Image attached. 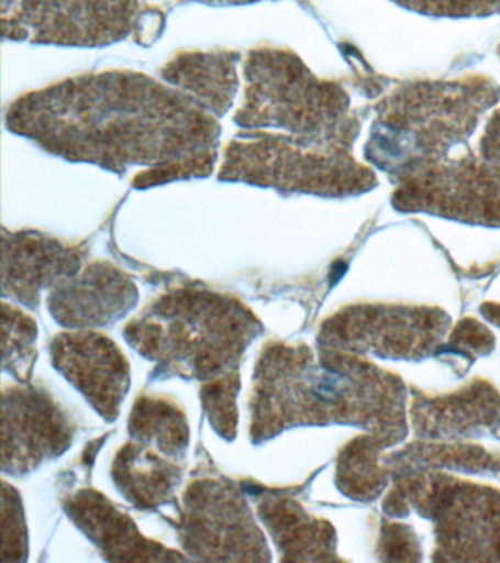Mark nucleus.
I'll return each mask as SVG.
<instances>
[{"mask_svg": "<svg viewBox=\"0 0 500 563\" xmlns=\"http://www.w3.org/2000/svg\"><path fill=\"white\" fill-rule=\"evenodd\" d=\"M219 176L280 191L329 197L367 191L376 183L367 167L335 161L266 132L231 141Z\"/></svg>", "mask_w": 500, "mask_h": 563, "instance_id": "3", "label": "nucleus"}, {"mask_svg": "<svg viewBox=\"0 0 500 563\" xmlns=\"http://www.w3.org/2000/svg\"><path fill=\"white\" fill-rule=\"evenodd\" d=\"M76 266V255L54 242L36 238H11V245L5 242V275L11 273V282L45 284L43 280Z\"/></svg>", "mask_w": 500, "mask_h": 563, "instance_id": "7", "label": "nucleus"}, {"mask_svg": "<svg viewBox=\"0 0 500 563\" xmlns=\"http://www.w3.org/2000/svg\"><path fill=\"white\" fill-rule=\"evenodd\" d=\"M244 103L235 122L247 130L276 128L291 143L357 162L353 156L358 121L336 84L320 81L291 53L254 51L244 66Z\"/></svg>", "mask_w": 500, "mask_h": 563, "instance_id": "2", "label": "nucleus"}, {"mask_svg": "<svg viewBox=\"0 0 500 563\" xmlns=\"http://www.w3.org/2000/svg\"><path fill=\"white\" fill-rule=\"evenodd\" d=\"M199 2L218 3V4H235V3L253 2V0H199Z\"/></svg>", "mask_w": 500, "mask_h": 563, "instance_id": "9", "label": "nucleus"}, {"mask_svg": "<svg viewBox=\"0 0 500 563\" xmlns=\"http://www.w3.org/2000/svg\"><path fill=\"white\" fill-rule=\"evenodd\" d=\"M7 125L46 152L125 174L147 188L212 174L221 125L199 101L130 70L90 74L30 92Z\"/></svg>", "mask_w": 500, "mask_h": 563, "instance_id": "1", "label": "nucleus"}, {"mask_svg": "<svg viewBox=\"0 0 500 563\" xmlns=\"http://www.w3.org/2000/svg\"><path fill=\"white\" fill-rule=\"evenodd\" d=\"M432 519L449 561H500V496L464 483L434 484Z\"/></svg>", "mask_w": 500, "mask_h": 563, "instance_id": "5", "label": "nucleus"}, {"mask_svg": "<svg viewBox=\"0 0 500 563\" xmlns=\"http://www.w3.org/2000/svg\"><path fill=\"white\" fill-rule=\"evenodd\" d=\"M412 12L432 16H489L500 12V0H392Z\"/></svg>", "mask_w": 500, "mask_h": 563, "instance_id": "8", "label": "nucleus"}, {"mask_svg": "<svg viewBox=\"0 0 500 563\" xmlns=\"http://www.w3.org/2000/svg\"><path fill=\"white\" fill-rule=\"evenodd\" d=\"M137 0H2V29L15 42L100 47L133 33Z\"/></svg>", "mask_w": 500, "mask_h": 563, "instance_id": "4", "label": "nucleus"}, {"mask_svg": "<svg viewBox=\"0 0 500 563\" xmlns=\"http://www.w3.org/2000/svg\"><path fill=\"white\" fill-rule=\"evenodd\" d=\"M235 57V53L225 52L179 56L166 66L164 77L209 112L223 114L238 87Z\"/></svg>", "mask_w": 500, "mask_h": 563, "instance_id": "6", "label": "nucleus"}]
</instances>
